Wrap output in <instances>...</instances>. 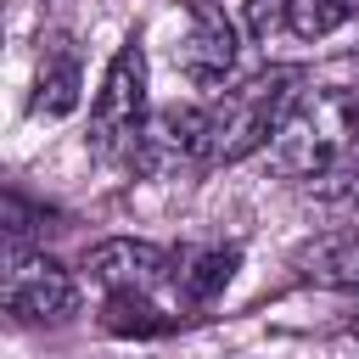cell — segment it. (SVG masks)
Returning <instances> with one entry per match:
<instances>
[{
    "mask_svg": "<svg viewBox=\"0 0 359 359\" xmlns=\"http://www.w3.org/2000/svg\"><path fill=\"white\" fill-rule=\"evenodd\" d=\"M309 280H331V286H359V236H325L314 252L297 258Z\"/></svg>",
    "mask_w": 359,
    "mask_h": 359,
    "instance_id": "obj_11",
    "label": "cell"
},
{
    "mask_svg": "<svg viewBox=\"0 0 359 359\" xmlns=\"http://www.w3.org/2000/svg\"><path fill=\"white\" fill-rule=\"evenodd\" d=\"M286 6H292V0H247V28H252L258 39H269L275 28H286Z\"/></svg>",
    "mask_w": 359,
    "mask_h": 359,
    "instance_id": "obj_14",
    "label": "cell"
},
{
    "mask_svg": "<svg viewBox=\"0 0 359 359\" xmlns=\"http://www.w3.org/2000/svg\"><path fill=\"white\" fill-rule=\"evenodd\" d=\"M303 73L297 67H264L252 79H241L236 90H224L208 107H174L157 118V135H146L140 163L151 157V146L163 157H191V163H241L247 151L269 146V135L280 129L286 107L297 101Z\"/></svg>",
    "mask_w": 359,
    "mask_h": 359,
    "instance_id": "obj_1",
    "label": "cell"
},
{
    "mask_svg": "<svg viewBox=\"0 0 359 359\" xmlns=\"http://www.w3.org/2000/svg\"><path fill=\"white\" fill-rule=\"evenodd\" d=\"M359 140V95L342 84H309L269 135V168L280 180H320Z\"/></svg>",
    "mask_w": 359,
    "mask_h": 359,
    "instance_id": "obj_2",
    "label": "cell"
},
{
    "mask_svg": "<svg viewBox=\"0 0 359 359\" xmlns=\"http://www.w3.org/2000/svg\"><path fill=\"white\" fill-rule=\"evenodd\" d=\"M6 309L17 325H50L73 314V275L45 252L6 258Z\"/></svg>",
    "mask_w": 359,
    "mask_h": 359,
    "instance_id": "obj_4",
    "label": "cell"
},
{
    "mask_svg": "<svg viewBox=\"0 0 359 359\" xmlns=\"http://www.w3.org/2000/svg\"><path fill=\"white\" fill-rule=\"evenodd\" d=\"M309 202L331 236H359V157H342L337 168H325L309 185Z\"/></svg>",
    "mask_w": 359,
    "mask_h": 359,
    "instance_id": "obj_9",
    "label": "cell"
},
{
    "mask_svg": "<svg viewBox=\"0 0 359 359\" xmlns=\"http://www.w3.org/2000/svg\"><path fill=\"white\" fill-rule=\"evenodd\" d=\"M191 6V28L180 39V67L196 84H219L236 67V28L213 0H185Z\"/></svg>",
    "mask_w": 359,
    "mask_h": 359,
    "instance_id": "obj_6",
    "label": "cell"
},
{
    "mask_svg": "<svg viewBox=\"0 0 359 359\" xmlns=\"http://www.w3.org/2000/svg\"><path fill=\"white\" fill-rule=\"evenodd\" d=\"M45 208H34L22 191H6V258H22L34 252V241L45 236Z\"/></svg>",
    "mask_w": 359,
    "mask_h": 359,
    "instance_id": "obj_13",
    "label": "cell"
},
{
    "mask_svg": "<svg viewBox=\"0 0 359 359\" xmlns=\"http://www.w3.org/2000/svg\"><path fill=\"white\" fill-rule=\"evenodd\" d=\"M84 269H90L107 292H151V297H157V286H168V280H174L180 252H168V247H157V241L112 236V241L90 247Z\"/></svg>",
    "mask_w": 359,
    "mask_h": 359,
    "instance_id": "obj_5",
    "label": "cell"
},
{
    "mask_svg": "<svg viewBox=\"0 0 359 359\" xmlns=\"http://www.w3.org/2000/svg\"><path fill=\"white\" fill-rule=\"evenodd\" d=\"M146 50L135 39H123L101 73V90L90 101V151L101 163H140L146 151Z\"/></svg>",
    "mask_w": 359,
    "mask_h": 359,
    "instance_id": "obj_3",
    "label": "cell"
},
{
    "mask_svg": "<svg viewBox=\"0 0 359 359\" xmlns=\"http://www.w3.org/2000/svg\"><path fill=\"white\" fill-rule=\"evenodd\" d=\"M353 11H359V0H292V6H286V28H292L297 39H325V34H337Z\"/></svg>",
    "mask_w": 359,
    "mask_h": 359,
    "instance_id": "obj_12",
    "label": "cell"
},
{
    "mask_svg": "<svg viewBox=\"0 0 359 359\" xmlns=\"http://www.w3.org/2000/svg\"><path fill=\"white\" fill-rule=\"evenodd\" d=\"M180 320L185 314H168L151 292H107V303H101V325L112 337H163Z\"/></svg>",
    "mask_w": 359,
    "mask_h": 359,
    "instance_id": "obj_10",
    "label": "cell"
},
{
    "mask_svg": "<svg viewBox=\"0 0 359 359\" xmlns=\"http://www.w3.org/2000/svg\"><path fill=\"white\" fill-rule=\"evenodd\" d=\"M236 269H241V247H196V252H180V269H174L180 309H208L230 286Z\"/></svg>",
    "mask_w": 359,
    "mask_h": 359,
    "instance_id": "obj_8",
    "label": "cell"
},
{
    "mask_svg": "<svg viewBox=\"0 0 359 359\" xmlns=\"http://www.w3.org/2000/svg\"><path fill=\"white\" fill-rule=\"evenodd\" d=\"M79 90H84V67H79V45L67 34H50L45 50H39V73H34V112L39 118H67L79 107Z\"/></svg>",
    "mask_w": 359,
    "mask_h": 359,
    "instance_id": "obj_7",
    "label": "cell"
}]
</instances>
